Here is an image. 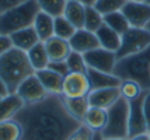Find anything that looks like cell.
I'll return each instance as SVG.
<instances>
[{
  "instance_id": "6da1fadb",
  "label": "cell",
  "mask_w": 150,
  "mask_h": 140,
  "mask_svg": "<svg viewBox=\"0 0 150 140\" xmlns=\"http://www.w3.org/2000/svg\"><path fill=\"white\" fill-rule=\"evenodd\" d=\"M23 134L20 140H67L81 122L70 116L63 95L48 94L44 100L25 104L13 118Z\"/></svg>"
},
{
  "instance_id": "7a4b0ae2",
  "label": "cell",
  "mask_w": 150,
  "mask_h": 140,
  "mask_svg": "<svg viewBox=\"0 0 150 140\" xmlns=\"http://www.w3.org/2000/svg\"><path fill=\"white\" fill-rule=\"evenodd\" d=\"M33 74H35V70L28 60L25 51L11 48L0 56V77L4 80L10 94H16L20 84Z\"/></svg>"
},
{
  "instance_id": "3957f363",
  "label": "cell",
  "mask_w": 150,
  "mask_h": 140,
  "mask_svg": "<svg viewBox=\"0 0 150 140\" xmlns=\"http://www.w3.org/2000/svg\"><path fill=\"white\" fill-rule=\"evenodd\" d=\"M114 74L121 81H136L144 91H150V46L139 53L118 59Z\"/></svg>"
},
{
  "instance_id": "277c9868",
  "label": "cell",
  "mask_w": 150,
  "mask_h": 140,
  "mask_svg": "<svg viewBox=\"0 0 150 140\" xmlns=\"http://www.w3.org/2000/svg\"><path fill=\"white\" fill-rule=\"evenodd\" d=\"M39 11L41 10L37 0H27L7 10L6 13L0 14V34L11 35L16 31L31 27Z\"/></svg>"
},
{
  "instance_id": "5b68a950",
  "label": "cell",
  "mask_w": 150,
  "mask_h": 140,
  "mask_svg": "<svg viewBox=\"0 0 150 140\" xmlns=\"http://www.w3.org/2000/svg\"><path fill=\"white\" fill-rule=\"evenodd\" d=\"M108 119L104 130L101 132L104 139H128L129 132V101L119 100L107 109Z\"/></svg>"
},
{
  "instance_id": "8992f818",
  "label": "cell",
  "mask_w": 150,
  "mask_h": 140,
  "mask_svg": "<svg viewBox=\"0 0 150 140\" xmlns=\"http://www.w3.org/2000/svg\"><path fill=\"white\" fill-rule=\"evenodd\" d=\"M150 46V32L146 28L131 27L121 35V48L118 49L117 58L122 59L125 56L135 55Z\"/></svg>"
},
{
  "instance_id": "52a82bcc",
  "label": "cell",
  "mask_w": 150,
  "mask_h": 140,
  "mask_svg": "<svg viewBox=\"0 0 150 140\" xmlns=\"http://www.w3.org/2000/svg\"><path fill=\"white\" fill-rule=\"evenodd\" d=\"M83 56H84V62L88 69L114 74V69H115V65L118 62L115 52L107 51L104 48H97L90 52H86Z\"/></svg>"
},
{
  "instance_id": "ba28073f",
  "label": "cell",
  "mask_w": 150,
  "mask_h": 140,
  "mask_svg": "<svg viewBox=\"0 0 150 140\" xmlns=\"http://www.w3.org/2000/svg\"><path fill=\"white\" fill-rule=\"evenodd\" d=\"M131 27L146 28L150 23V4L146 1H126L121 10Z\"/></svg>"
},
{
  "instance_id": "9c48e42d",
  "label": "cell",
  "mask_w": 150,
  "mask_h": 140,
  "mask_svg": "<svg viewBox=\"0 0 150 140\" xmlns=\"http://www.w3.org/2000/svg\"><path fill=\"white\" fill-rule=\"evenodd\" d=\"M91 91V86L86 73H69L65 76L62 95L66 98L87 97Z\"/></svg>"
},
{
  "instance_id": "30bf717a",
  "label": "cell",
  "mask_w": 150,
  "mask_h": 140,
  "mask_svg": "<svg viewBox=\"0 0 150 140\" xmlns=\"http://www.w3.org/2000/svg\"><path fill=\"white\" fill-rule=\"evenodd\" d=\"M143 95L144 93L129 102V132H128V139H132L135 136L143 133H149L147 123L144 119L143 113Z\"/></svg>"
},
{
  "instance_id": "8fae6325",
  "label": "cell",
  "mask_w": 150,
  "mask_h": 140,
  "mask_svg": "<svg viewBox=\"0 0 150 140\" xmlns=\"http://www.w3.org/2000/svg\"><path fill=\"white\" fill-rule=\"evenodd\" d=\"M16 94L24 101V104H34V102L44 100L48 95V91L41 84L38 77L35 74H33V76L27 77L25 80L20 84Z\"/></svg>"
},
{
  "instance_id": "7c38bea8",
  "label": "cell",
  "mask_w": 150,
  "mask_h": 140,
  "mask_svg": "<svg viewBox=\"0 0 150 140\" xmlns=\"http://www.w3.org/2000/svg\"><path fill=\"white\" fill-rule=\"evenodd\" d=\"M121 98V91L119 87H111V88H101V90H91L87 95V100L90 107H97L103 109L114 105L118 100Z\"/></svg>"
},
{
  "instance_id": "4fadbf2b",
  "label": "cell",
  "mask_w": 150,
  "mask_h": 140,
  "mask_svg": "<svg viewBox=\"0 0 150 140\" xmlns=\"http://www.w3.org/2000/svg\"><path fill=\"white\" fill-rule=\"evenodd\" d=\"M69 44H70V48L74 52H79V53L84 55L86 52H90L93 49H97L100 46V42H98L97 35L94 32H90L84 28H80L77 30L74 35L69 39Z\"/></svg>"
},
{
  "instance_id": "5bb4252c",
  "label": "cell",
  "mask_w": 150,
  "mask_h": 140,
  "mask_svg": "<svg viewBox=\"0 0 150 140\" xmlns=\"http://www.w3.org/2000/svg\"><path fill=\"white\" fill-rule=\"evenodd\" d=\"M35 76L38 77L41 84L44 86L48 94H59L62 95L63 91V81H65V76L53 72L51 69H42V70H37Z\"/></svg>"
},
{
  "instance_id": "9a60e30c",
  "label": "cell",
  "mask_w": 150,
  "mask_h": 140,
  "mask_svg": "<svg viewBox=\"0 0 150 140\" xmlns=\"http://www.w3.org/2000/svg\"><path fill=\"white\" fill-rule=\"evenodd\" d=\"M44 44L46 48V53L49 56V62H63L72 52L69 41L62 39L59 37H52Z\"/></svg>"
},
{
  "instance_id": "2e32d148",
  "label": "cell",
  "mask_w": 150,
  "mask_h": 140,
  "mask_svg": "<svg viewBox=\"0 0 150 140\" xmlns=\"http://www.w3.org/2000/svg\"><path fill=\"white\" fill-rule=\"evenodd\" d=\"M87 77L90 81L91 90H101V88H111V87H119L122 81L118 79L115 74L112 73H104V72H98L94 69L87 67Z\"/></svg>"
},
{
  "instance_id": "e0dca14e",
  "label": "cell",
  "mask_w": 150,
  "mask_h": 140,
  "mask_svg": "<svg viewBox=\"0 0 150 140\" xmlns=\"http://www.w3.org/2000/svg\"><path fill=\"white\" fill-rule=\"evenodd\" d=\"M10 38H11L14 48H18V49L25 51V52H28L33 46H35L38 42H41L38 38V34H37V31H35V28L33 25L13 32L10 35Z\"/></svg>"
},
{
  "instance_id": "ac0fdd59",
  "label": "cell",
  "mask_w": 150,
  "mask_h": 140,
  "mask_svg": "<svg viewBox=\"0 0 150 140\" xmlns=\"http://www.w3.org/2000/svg\"><path fill=\"white\" fill-rule=\"evenodd\" d=\"M100 42V46L107 49V51H111L117 53L118 49L121 48V35L114 31L112 28H110L108 25L103 24L101 27L98 28V31L96 32Z\"/></svg>"
},
{
  "instance_id": "d6986e66",
  "label": "cell",
  "mask_w": 150,
  "mask_h": 140,
  "mask_svg": "<svg viewBox=\"0 0 150 140\" xmlns=\"http://www.w3.org/2000/svg\"><path fill=\"white\" fill-rule=\"evenodd\" d=\"M62 15L69 23H72L74 28L80 30V28L84 27L86 6L79 3V1H74V0H66V6Z\"/></svg>"
},
{
  "instance_id": "ffe728a7",
  "label": "cell",
  "mask_w": 150,
  "mask_h": 140,
  "mask_svg": "<svg viewBox=\"0 0 150 140\" xmlns=\"http://www.w3.org/2000/svg\"><path fill=\"white\" fill-rule=\"evenodd\" d=\"M53 25H55V17L44 13V11H39L37 14L33 27L35 28V31L38 34V38L41 42H45L49 38L55 37V34H53Z\"/></svg>"
},
{
  "instance_id": "44dd1931",
  "label": "cell",
  "mask_w": 150,
  "mask_h": 140,
  "mask_svg": "<svg viewBox=\"0 0 150 140\" xmlns=\"http://www.w3.org/2000/svg\"><path fill=\"white\" fill-rule=\"evenodd\" d=\"M24 101L17 94H10L0 101V122L13 119L14 115L24 107Z\"/></svg>"
},
{
  "instance_id": "7402d4cb",
  "label": "cell",
  "mask_w": 150,
  "mask_h": 140,
  "mask_svg": "<svg viewBox=\"0 0 150 140\" xmlns=\"http://www.w3.org/2000/svg\"><path fill=\"white\" fill-rule=\"evenodd\" d=\"M107 119H108L107 109L97 108V107H90V109L86 113L83 123L87 125L94 132H100L101 133L104 130L105 125H107Z\"/></svg>"
},
{
  "instance_id": "603a6c76",
  "label": "cell",
  "mask_w": 150,
  "mask_h": 140,
  "mask_svg": "<svg viewBox=\"0 0 150 140\" xmlns=\"http://www.w3.org/2000/svg\"><path fill=\"white\" fill-rule=\"evenodd\" d=\"M63 101H65V107L67 109V112L70 113V116L83 123L86 113L90 109V104H88L87 97H80V98H66V97H63Z\"/></svg>"
},
{
  "instance_id": "cb8c5ba5",
  "label": "cell",
  "mask_w": 150,
  "mask_h": 140,
  "mask_svg": "<svg viewBox=\"0 0 150 140\" xmlns=\"http://www.w3.org/2000/svg\"><path fill=\"white\" fill-rule=\"evenodd\" d=\"M27 55H28V60L35 72L46 69L49 65V56L46 53V48L44 42H38L35 46H33L27 52Z\"/></svg>"
},
{
  "instance_id": "d4e9b609",
  "label": "cell",
  "mask_w": 150,
  "mask_h": 140,
  "mask_svg": "<svg viewBox=\"0 0 150 140\" xmlns=\"http://www.w3.org/2000/svg\"><path fill=\"white\" fill-rule=\"evenodd\" d=\"M104 24L108 25L110 28H112L114 31H117L119 35L125 34L131 28L129 23H128V20H126V17L124 15L122 11H115V13L104 15Z\"/></svg>"
},
{
  "instance_id": "484cf974",
  "label": "cell",
  "mask_w": 150,
  "mask_h": 140,
  "mask_svg": "<svg viewBox=\"0 0 150 140\" xmlns=\"http://www.w3.org/2000/svg\"><path fill=\"white\" fill-rule=\"evenodd\" d=\"M21 134V126L14 119L0 122V140H20Z\"/></svg>"
},
{
  "instance_id": "4316f807",
  "label": "cell",
  "mask_w": 150,
  "mask_h": 140,
  "mask_svg": "<svg viewBox=\"0 0 150 140\" xmlns=\"http://www.w3.org/2000/svg\"><path fill=\"white\" fill-rule=\"evenodd\" d=\"M104 24V15L96 10L94 6L86 7V17H84V30L90 32H97L98 28Z\"/></svg>"
},
{
  "instance_id": "83f0119b",
  "label": "cell",
  "mask_w": 150,
  "mask_h": 140,
  "mask_svg": "<svg viewBox=\"0 0 150 140\" xmlns=\"http://www.w3.org/2000/svg\"><path fill=\"white\" fill-rule=\"evenodd\" d=\"M76 31H77V28H74V25H73L72 23H69L63 15L55 17V25H53V34H55V37H59L62 39L69 41L74 35Z\"/></svg>"
},
{
  "instance_id": "f1b7e54d",
  "label": "cell",
  "mask_w": 150,
  "mask_h": 140,
  "mask_svg": "<svg viewBox=\"0 0 150 140\" xmlns=\"http://www.w3.org/2000/svg\"><path fill=\"white\" fill-rule=\"evenodd\" d=\"M119 91H121V97L125 98L126 101H133L139 98L142 94L144 93V90L137 84L136 81L132 80H124L119 86Z\"/></svg>"
},
{
  "instance_id": "f546056e",
  "label": "cell",
  "mask_w": 150,
  "mask_h": 140,
  "mask_svg": "<svg viewBox=\"0 0 150 140\" xmlns=\"http://www.w3.org/2000/svg\"><path fill=\"white\" fill-rule=\"evenodd\" d=\"M39 10L49 14L52 17H58L63 14L66 6V0H37Z\"/></svg>"
},
{
  "instance_id": "4dcf8cb0",
  "label": "cell",
  "mask_w": 150,
  "mask_h": 140,
  "mask_svg": "<svg viewBox=\"0 0 150 140\" xmlns=\"http://www.w3.org/2000/svg\"><path fill=\"white\" fill-rule=\"evenodd\" d=\"M125 3L126 0H96L94 7L103 15H107V14L115 13V11H121Z\"/></svg>"
},
{
  "instance_id": "1f68e13d",
  "label": "cell",
  "mask_w": 150,
  "mask_h": 140,
  "mask_svg": "<svg viewBox=\"0 0 150 140\" xmlns=\"http://www.w3.org/2000/svg\"><path fill=\"white\" fill-rule=\"evenodd\" d=\"M66 63H67L70 73H86L87 72V65L84 62L83 53L72 51L70 55L67 56V59H66Z\"/></svg>"
},
{
  "instance_id": "d6a6232c",
  "label": "cell",
  "mask_w": 150,
  "mask_h": 140,
  "mask_svg": "<svg viewBox=\"0 0 150 140\" xmlns=\"http://www.w3.org/2000/svg\"><path fill=\"white\" fill-rule=\"evenodd\" d=\"M94 134H96L94 130H91L87 125L81 123V125L67 137V140H93L94 139Z\"/></svg>"
},
{
  "instance_id": "836d02e7",
  "label": "cell",
  "mask_w": 150,
  "mask_h": 140,
  "mask_svg": "<svg viewBox=\"0 0 150 140\" xmlns=\"http://www.w3.org/2000/svg\"><path fill=\"white\" fill-rule=\"evenodd\" d=\"M48 69H51V70H53V72H56V73H59V74H62V76H67V74L70 73L66 60H63V62H49Z\"/></svg>"
},
{
  "instance_id": "e575fe53",
  "label": "cell",
  "mask_w": 150,
  "mask_h": 140,
  "mask_svg": "<svg viewBox=\"0 0 150 140\" xmlns=\"http://www.w3.org/2000/svg\"><path fill=\"white\" fill-rule=\"evenodd\" d=\"M13 46V42H11V38L10 35H6V34H0V56L8 52Z\"/></svg>"
},
{
  "instance_id": "d590c367",
  "label": "cell",
  "mask_w": 150,
  "mask_h": 140,
  "mask_svg": "<svg viewBox=\"0 0 150 140\" xmlns=\"http://www.w3.org/2000/svg\"><path fill=\"white\" fill-rule=\"evenodd\" d=\"M143 113L147 123V129L150 130V91H144L143 95Z\"/></svg>"
},
{
  "instance_id": "8d00e7d4",
  "label": "cell",
  "mask_w": 150,
  "mask_h": 140,
  "mask_svg": "<svg viewBox=\"0 0 150 140\" xmlns=\"http://www.w3.org/2000/svg\"><path fill=\"white\" fill-rule=\"evenodd\" d=\"M24 1H27V0H0V14L6 13L7 10L18 6V4L24 3Z\"/></svg>"
},
{
  "instance_id": "74e56055",
  "label": "cell",
  "mask_w": 150,
  "mask_h": 140,
  "mask_svg": "<svg viewBox=\"0 0 150 140\" xmlns=\"http://www.w3.org/2000/svg\"><path fill=\"white\" fill-rule=\"evenodd\" d=\"M0 95L1 97H7V95H10V93H8V88H7L6 83H4V80L0 77Z\"/></svg>"
},
{
  "instance_id": "f35d334b",
  "label": "cell",
  "mask_w": 150,
  "mask_h": 140,
  "mask_svg": "<svg viewBox=\"0 0 150 140\" xmlns=\"http://www.w3.org/2000/svg\"><path fill=\"white\" fill-rule=\"evenodd\" d=\"M128 140H150V136H149V133H143V134L135 136V137H132V139H128Z\"/></svg>"
},
{
  "instance_id": "ab89813d",
  "label": "cell",
  "mask_w": 150,
  "mask_h": 140,
  "mask_svg": "<svg viewBox=\"0 0 150 140\" xmlns=\"http://www.w3.org/2000/svg\"><path fill=\"white\" fill-rule=\"evenodd\" d=\"M74 1H79V3L84 4L86 7L87 6H94V3H96V0H74Z\"/></svg>"
},
{
  "instance_id": "60d3db41",
  "label": "cell",
  "mask_w": 150,
  "mask_h": 140,
  "mask_svg": "<svg viewBox=\"0 0 150 140\" xmlns=\"http://www.w3.org/2000/svg\"><path fill=\"white\" fill-rule=\"evenodd\" d=\"M93 140H104V137H103V134L100 133V132H96V134H94V139Z\"/></svg>"
},
{
  "instance_id": "b9f144b4",
  "label": "cell",
  "mask_w": 150,
  "mask_h": 140,
  "mask_svg": "<svg viewBox=\"0 0 150 140\" xmlns=\"http://www.w3.org/2000/svg\"><path fill=\"white\" fill-rule=\"evenodd\" d=\"M104 140H128V139H104Z\"/></svg>"
},
{
  "instance_id": "7bdbcfd3",
  "label": "cell",
  "mask_w": 150,
  "mask_h": 140,
  "mask_svg": "<svg viewBox=\"0 0 150 140\" xmlns=\"http://www.w3.org/2000/svg\"><path fill=\"white\" fill-rule=\"evenodd\" d=\"M126 1H144V0H126Z\"/></svg>"
},
{
  "instance_id": "ee69618b",
  "label": "cell",
  "mask_w": 150,
  "mask_h": 140,
  "mask_svg": "<svg viewBox=\"0 0 150 140\" xmlns=\"http://www.w3.org/2000/svg\"><path fill=\"white\" fill-rule=\"evenodd\" d=\"M146 30H147V31H149V32H150V23H149V25L146 27Z\"/></svg>"
},
{
  "instance_id": "f6af8a7d",
  "label": "cell",
  "mask_w": 150,
  "mask_h": 140,
  "mask_svg": "<svg viewBox=\"0 0 150 140\" xmlns=\"http://www.w3.org/2000/svg\"><path fill=\"white\" fill-rule=\"evenodd\" d=\"M144 1H146V3H147V4H150V0H144Z\"/></svg>"
},
{
  "instance_id": "bcb514c9",
  "label": "cell",
  "mask_w": 150,
  "mask_h": 140,
  "mask_svg": "<svg viewBox=\"0 0 150 140\" xmlns=\"http://www.w3.org/2000/svg\"><path fill=\"white\" fill-rule=\"evenodd\" d=\"M1 98H4V97H1V95H0V101H1Z\"/></svg>"
},
{
  "instance_id": "7dc6e473",
  "label": "cell",
  "mask_w": 150,
  "mask_h": 140,
  "mask_svg": "<svg viewBox=\"0 0 150 140\" xmlns=\"http://www.w3.org/2000/svg\"><path fill=\"white\" fill-rule=\"evenodd\" d=\"M149 136H150V130H149Z\"/></svg>"
}]
</instances>
